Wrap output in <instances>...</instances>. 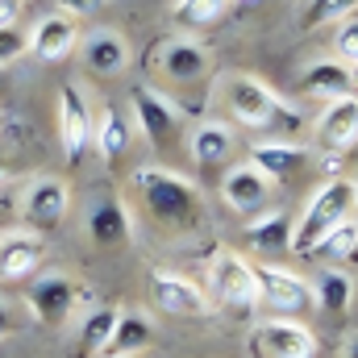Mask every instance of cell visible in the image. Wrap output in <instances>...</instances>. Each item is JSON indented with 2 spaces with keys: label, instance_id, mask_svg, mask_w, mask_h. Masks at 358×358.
Here are the masks:
<instances>
[{
  "label": "cell",
  "instance_id": "cell-1",
  "mask_svg": "<svg viewBox=\"0 0 358 358\" xmlns=\"http://www.w3.org/2000/svg\"><path fill=\"white\" fill-rule=\"evenodd\" d=\"M134 192L146 204V213L167 229H192L204 217L196 183L167 171V167H138L134 171Z\"/></svg>",
  "mask_w": 358,
  "mask_h": 358
},
{
  "label": "cell",
  "instance_id": "cell-2",
  "mask_svg": "<svg viewBox=\"0 0 358 358\" xmlns=\"http://www.w3.org/2000/svg\"><path fill=\"white\" fill-rule=\"evenodd\" d=\"M355 208H358L355 179H329V183L304 204V213H300V221H296V229H292V250L308 259V255L317 250V242H321L334 225H342Z\"/></svg>",
  "mask_w": 358,
  "mask_h": 358
},
{
  "label": "cell",
  "instance_id": "cell-3",
  "mask_svg": "<svg viewBox=\"0 0 358 358\" xmlns=\"http://www.w3.org/2000/svg\"><path fill=\"white\" fill-rule=\"evenodd\" d=\"M221 104L246 129H275L292 121V108L255 76H221Z\"/></svg>",
  "mask_w": 358,
  "mask_h": 358
},
{
  "label": "cell",
  "instance_id": "cell-4",
  "mask_svg": "<svg viewBox=\"0 0 358 358\" xmlns=\"http://www.w3.org/2000/svg\"><path fill=\"white\" fill-rule=\"evenodd\" d=\"M129 108H134L138 129H142L159 150H171L179 142V134H183V113H179V104H171L163 92L138 84V88L129 92Z\"/></svg>",
  "mask_w": 358,
  "mask_h": 358
},
{
  "label": "cell",
  "instance_id": "cell-5",
  "mask_svg": "<svg viewBox=\"0 0 358 358\" xmlns=\"http://www.w3.org/2000/svg\"><path fill=\"white\" fill-rule=\"evenodd\" d=\"M80 304V287L71 283V275L63 271H42L38 279H29V292H25V308L34 321L42 325H67L71 313Z\"/></svg>",
  "mask_w": 358,
  "mask_h": 358
},
{
  "label": "cell",
  "instance_id": "cell-6",
  "mask_svg": "<svg viewBox=\"0 0 358 358\" xmlns=\"http://www.w3.org/2000/svg\"><path fill=\"white\" fill-rule=\"evenodd\" d=\"M59 138H63L67 163L80 167L92 146V138H96V121H92L88 100H84V92L76 84H63V92H59Z\"/></svg>",
  "mask_w": 358,
  "mask_h": 358
},
{
  "label": "cell",
  "instance_id": "cell-7",
  "mask_svg": "<svg viewBox=\"0 0 358 358\" xmlns=\"http://www.w3.org/2000/svg\"><path fill=\"white\" fill-rule=\"evenodd\" d=\"M250 346L259 358H313L317 355V338L308 325L292 321V317H275V321H259L250 334Z\"/></svg>",
  "mask_w": 358,
  "mask_h": 358
},
{
  "label": "cell",
  "instance_id": "cell-8",
  "mask_svg": "<svg viewBox=\"0 0 358 358\" xmlns=\"http://www.w3.org/2000/svg\"><path fill=\"white\" fill-rule=\"evenodd\" d=\"M213 292L225 308H255L263 296H259V279H255V267L234 255V250H221L213 259Z\"/></svg>",
  "mask_w": 358,
  "mask_h": 358
},
{
  "label": "cell",
  "instance_id": "cell-9",
  "mask_svg": "<svg viewBox=\"0 0 358 358\" xmlns=\"http://www.w3.org/2000/svg\"><path fill=\"white\" fill-rule=\"evenodd\" d=\"M84 229H88L92 242L104 246V250L129 242L134 225H129V213H125V204H121V196H117L113 187H100L88 200V221H84Z\"/></svg>",
  "mask_w": 358,
  "mask_h": 358
},
{
  "label": "cell",
  "instance_id": "cell-10",
  "mask_svg": "<svg viewBox=\"0 0 358 358\" xmlns=\"http://www.w3.org/2000/svg\"><path fill=\"white\" fill-rule=\"evenodd\" d=\"M255 279H259V296L267 300L275 313H287V317H296V313H308L317 300H313V287H308V279H300L296 271H283V267H255Z\"/></svg>",
  "mask_w": 358,
  "mask_h": 358
},
{
  "label": "cell",
  "instance_id": "cell-11",
  "mask_svg": "<svg viewBox=\"0 0 358 358\" xmlns=\"http://www.w3.org/2000/svg\"><path fill=\"white\" fill-rule=\"evenodd\" d=\"M67 208H71V187L55 176H38L21 196V213L34 225H59L67 217Z\"/></svg>",
  "mask_w": 358,
  "mask_h": 358
},
{
  "label": "cell",
  "instance_id": "cell-12",
  "mask_svg": "<svg viewBox=\"0 0 358 358\" xmlns=\"http://www.w3.org/2000/svg\"><path fill=\"white\" fill-rule=\"evenodd\" d=\"M150 300H155L163 313H171V317H204V313H208L204 292H200L192 279L171 275V271H155V275H150Z\"/></svg>",
  "mask_w": 358,
  "mask_h": 358
},
{
  "label": "cell",
  "instance_id": "cell-13",
  "mask_svg": "<svg viewBox=\"0 0 358 358\" xmlns=\"http://www.w3.org/2000/svg\"><path fill=\"white\" fill-rule=\"evenodd\" d=\"M271 183L255 163H238L221 176V200L234 208V213H259L263 204L271 200Z\"/></svg>",
  "mask_w": 358,
  "mask_h": 358
},
{
  "label": "cell",
  "instance_id": "cell-14",
  "mask_svg": "<svg viewBox=\"0 0 358 358\" xmlns=\"http://www.w3.org/2000/svg\"><path fill=\"white\" fill-rule=\"evenodd\" d=\"M76 42H80V29H76V17H67V13L42 17V21L34 25V34L25 38L29 55L42 59V63H59V59H67V55L76 50Z\"/></svg>",
  "mask_w": 358,
  "mask_h": 358
},
{
  "label": "cell",
  "instance_id": "cell-15",
  "mask_svg": "<svg viewBox=\"0 0 358 358\" xmlns=\"http://www.w3.org/2000/svg\"><path fill=\"white\" fill-rule=\"evenodd\" d=\"M159 71L171 84H196L208 76V50L196 38H171L159 50Z\"/></svg>",
  "mask_w": 358,
  "mask_h": 358
},
{
  "label": "cell",
  "instance_id": "cell-16",
  "mask_svg": "<svg viewBox=\"0 0 358 358\" xmlns=\"http://www.w3.org/2000/svg\"><path fill=\"white\" fill-rule=\"evenodd\" d=\"M42 255H46V246L38 234H29V229L0 234V283L4 279H29L42 267Z\"/></svg>",
  "mask_w": 358,
  "mask_h": 358
},
{
  "label": "cell",
  "instance_id": "cell-17",
  "mask_svg": "<svg viewBox=\"0 0 358 358\" xmlns=\"http://www.w3.org/2000/svg\"><path fill=\"white\" fill-rule=\"evenodd\" d=\"M317 142L325 150H346L358 142V96H338L321 108V121H317Z\"/></svg>",
  "mask_w": 358,
  "mask_h": 358
},
{
  "label": "cell",
  "instance_id": "cell-18",
  "mask_svg": "<svg viewBox=\"0 0 358 358\" xmlns=\"http://www.w3.org/2000/svg\"><path fill=\"white\" fill-rule=\"evenodd\" d=\"M80 55L92 76H121L129 67V42L117 29H92L80 42Z\"/></svg>",
  "mask_w": 358,
  "mask_h": 358
},
{
  "label": "cell",
  "instance_id": "cell-19",
  "mask_svg": "<svg viewBox=\"0 0 358 358\" xmlns=\"http://www.w3.org/2000/svg\"><path fill=\"white\" fill-rule=\"evenodd\" d=\"M308 146H300V142H259L255 146V155H250V163L263 171V176L275 183H287V179H300V171L308 167Z\"/></svg>",
  "mask_w": 358,
  "mask_h": 358
},
{
  "label": "cell",
  "instance_id": "cell-20",
  "mask_svg": "<svg viewBox=\"0 0 358 358\" xmlns=\"http://www.w3.org/2000/svg\"><path fill=\"white\" fill-rule=\"evenodd\" d=\"M187 155L200 171H217L234 155V129L221 125V121H200L187 138Z\"/></svg>",
  "mask_w": 358,
  "mask_h": 358
},
{
  "label": "cell",
  "instance_id": "cell-21",
  "mask_svg": "<svg viewBox=\"0 0 358 358\" xmlns=\"http://www.w3.org/2000/svg\"><path fill=\"white\" fill-rule=\"evenodd\" d=\"M150 346H155L150 321H146L142 313H134V308H121V313H117V325H113V334H108V342H104L100 355L134 358V355H142V350H150Z\"/></svg>",
  "mask_w": 358,
  "mask_h": 358
},
{
  "label": "cell",
  "instance_id": "cell-22",
  "mask_svg": "<svg viewBox=\"0 0 358 358\" xmlns=\"http://www.w3.org/2000/svg\"><path fill=\"white\" fill-rule=\"evenodd\" d=\"M304 92L313 96V100H338V96H350L355 88V71L346 67V63H313V67H304Z\"/></svg>",
  "mask_w": 358,
  "mask_h": 358
},
{
  "label": "cell",
  "instance_id": "cell-23",
  "mask_svg": "<svg viewBox=\"0 0 358 358\" xmlns=\"http://www.w3.org/2000/svg\"><path fill=\"white\" fill-rule=\"evenodd\" d=\"M308 287H313V300L321 304V313H329V317H342L355 300V279L338 267H321Z\"/></svg>",
  "mask_w": 358,
  "mask_h": 358
},
{
  "label": "cell",
  "instance_id": "cell-24",
  "mask_svg": "<svg viewBox=\"0 0 358 358\" xmlns=\"http://www.w3.org/2000/svg\"><path fill=\"white\" fill-rule=\"evenodd\" d=\"M292 217L287 213H267L259 221L246 225V242L259 250V255H279V250H292Z\"/></svg>",
  "mask_w": 358,
  "mask_h": 358
},
{
  "label": "cell",
  "instance_id": "cell-25",
  "mask_svg": "<svg viewBox=\"0 0 358 358\" xmlns=\"http://www.w3.org/2000/svg\"><path fill=\"white\" fill-rule=\"evenodd\" d=\"M96 146H100V159L113 167L125 150H129V125H125V117L117 113V108H104L100 113V125H96V138H92Z\"/></svg>",
  "mask_w": 358,
  "mask_h": 358
},
{
  "label": "cell",
  "instance_id": "cell-26",
  "mask_svg": "<svg viewBox=\"0 0 358 358\" xmlns=\"http://www.w3.org/2000/svg\"><path fill=\"white\" fill-rule=\"evenodd\" d=\"M355 246H358V217H346L342 225H334V229L317 242L313 255H317L321 263H334V267H338V263L355 259Z\"/></svg>",
  "mask_w": 358,
  "mask_h": 358
},
{
  "label": "cell",
  "instance_id": "cell-27",
  "mask_svg": "<svg viewBox=\"0 0 358 358\" xmlns=\"http://www.w3.org/2000/svg\"><path fill=\"white\" fill-rule=\"evenodd\" d=\"M117 313H121V308H108V304L88 308V317L80 321V346H84V350H92V355L104 350V342H108V334H113V325H117Z\"/></svg>",
  "mask_w": 358,
  "mask_h": 358
},
{
  "label": "cell",
  "instance_id": "cell-28",
  "mask_svg": "<svg viewBox=\"0 0 358 358\" xmlns=\"http://www.w3.org/2000/svg\"><path fill=\"white\" fill-rule=\"evenodd\" d=\"M350 13H358V0H308L300 25H304V29H321V25L346 21Z\"/></svg>",
  "mask_w": 358,
  "mask_h": 358
},
{
  "label": "cell",
  "instance_id": "cell-29",
  "mask_svg": "<svg viewBox=\"0 0 358 358\" xmlns=\"http://www.w3.org/2000/svg\"><path fill=\"white\" fill-rule=\"evenodd\" d=\"M229 8V0H176V21L183 29H200L221 21V13Z\"/></svg>",
  "mask_w": 358,
  "mask_h": 358
},
{
  "label": "cell",
  "instance_id": "cell-30",
  "mask_svg": "<svg viewBox=\"0 0 358 358\" xmlns=\"http://www.w3.org/2000/svg\"><path fill=\"white\" fill-rule=\"evenodd\" d=\"M334 46H338L342 63H346V67L358 76V13H350V17L338 25V42H334Z\"/></svg>",
  "mask_w": 358,
  "mask_h": 358
},
{
  "label": "cell",
  "instance_id": "cell-31",
  "mask_svg": "<svg viewBox=\"0 0 358 358\" xmlns=\"http://www.w3.org/2000/svg\"><path fill=\"white\" fill-rule=\"evenodd\" d=\"M25 325H29V313H21L13 300H0V342L13 338V334H21Z\"/></svg>",
  "mask_w": 358,
  "mask_h": 358
},
{
  "label": "cell",
  "instance_id": "cell-32",
  "mask_svg": "<svg viewBox=\"0 0 358 358\" xmlns=\"http://www.w3.org/2000/svg\"><path fill=\"white\" fill-rule=\"evenodd\" d=\"M29 46H25V34L17 29V25H8V29H0V67L4 63H13V59H21Z\"/></svg>",
  "mask_w": 358,
  "mask_h": 358
},
{
  "label": "cell",
  "instance_id": "cell-33",
  "mask_svg": "<svg viewBox=\"0 0 358 358\" xmlns=\"http://www.w3.org/2000/svg\"><path fill=\"white\" fill-rule=\"evenodd\" d=\"M55 8L67 13V17H88V13L108 8V0H55Z\"/></svg>",
  "mask_w": 358,
  "mask_h": 358
},
{
  "label": "cell",
  "instance_id": "cell-34",
  "mask_svg": "<svg viewBox=\"0 0 358 358\" xmlns=\"http://www.w3.org/2000/svg\"><path fill=\"white\" fill-rule=\"evenodd\" d=\"M17 17H21V0H0V29L17 25Z\"/></svg>",
  "mask_w": 358,
  "mask_h": 358
},
{
  "label": "cell",
  "instance_id": "cell-35",
  "mask_svg": "<svg viewBox=\"0 0 358 358\" xmlns=\"http://www.w3.org/2000/svg\"><path fill=\"white\" fill-rule=\"evenodd\" d=\"M342 358H358V334L346 338V346H342Z\"/></svg>",
  "mask_w": 358,
  "mask_h": 358
},
{
  "label": "cell",
  "instance_id": "cell-36",
  "mask_svg": "<svg viewBox=\"0 0 358 358\" xmlns=\"http://www.w3.org/2000/svg\"><path fill=\"white\" fill-rule=\"evenodd\" d=\"M4 183H8V171H4V159H0V187H4Z\"/></svg>",
  "mask_w": 358,
  "mask_h": 358
},
{
  "label": "cell",
  "instance_id": "cell-37",
  "mask_svg": "<svg viewBox=\"0 0 358 358\" xmlns=\"http://www.w3.org/2000/svg\"><path fill=\"white\" fill-rule=\"evenodd\" d=\"M0 88H4V67H0Z\"/></svg>",
  "mask_w": 358,
  "mask_h": 358
},
{
  "label": "cell",
  "instance_id": "cell-38",
  "mask_svg": "<svg viewBox=\"0 0 358 358\" xmlns=\"http://www.w3.org/2000/svg\"><path fill=\"white\" fill-rule=\"evenodd\" d=\"M355 187H358V183H355Z\"/></svg>",
  "mask_w": 358,
  "mask_h": 358
}]
</instances>
